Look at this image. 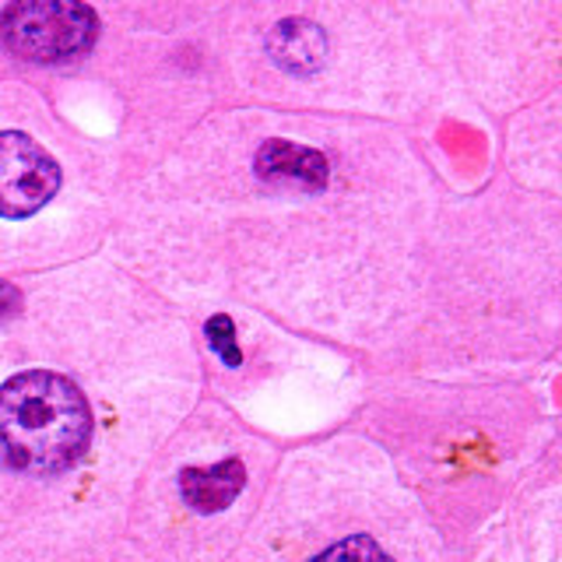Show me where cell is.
<instances>
[{
	"mask_svg": "<svg viewBox=\"0 0 562 562\" xmlns=\"http://www.w3.org/2000/svg\"><path fill=\"white\" fill-rule=\"evenodd\" d=\"M92 412L60 373H22L0 386V461L14 471L53 474L85 453Z\"/></svg>",
	"mask_w": 562,
	"mask_h": 562,
	"instance_id": "6da1fadb",
	"label": "cell"
},
{
	"mask_svg": "<svg viewBox=\"0 0 562 562\" xmlns=\"http://www.w3.org/2000/svg\"><path fill=\"white\" fill-rule=\"evenodd\" d=\"M99 35V18L75 0H25L0 14V40L14 57L32 64H57L81 57Z\"/></svg>",
	"mask_w": 562,
	"mask_h": 562,
	"instance_id": "7a4b0ae2",
	"label": "cell"
},
{
	"mask_svg": "<svg viewBox=\"0 0 562 562\" xmlns=\"http://www.w3.org/2000/svg\"><path fill=\"white\" fill-rule=\"evenodd\" d=\"M60 190L57 162L29 134H0V218H29Z\"/></svg>",
	"mask_w": 562,
	"mask_h": 562,
	"instance_id": "3957f363",
	"label": "cell"
},
{
	"mask_svg": "<svg viewBox=\"0 0 562 562\" xmlns=\"http://www.w3.org/2000/svg\"><path fill=\"white\" fill-rule=\"evenodd\" d=\"M257 176L274 183H295L316 193L330 180V162L316 148H303V145H292V140L274 137L268 145H260L257 151Z\"/></svg>",
	"mask_w": 562,
	"mask_h": 562,
	"instance_id": "277c9868",
	"label": "cell"
},
{
	"mask_svg": "<svg viewBox=\"0 0 562 562\" xmlns=\"http://www.w3.org/2000/svg\"><path fill=\"white\" fill-rule=\"evenodd\" d=\"M268 49L274 64L285 67L289 75H316L327 60V35L306 18H289V22H278L271 29Z\"/></svg>",
	"mask_w": 562,
	"mask_h": 562,
	"instance_id": "5b68a950",
	"label": "cell"
},
{
	"mask_svg": "<svg viewBox=\"0 0 562 562\" xmlns=\"http://www.w3.org/2000/svg\"><path fill=\"white\" fill-rule=\"evenodd\" d=\"M246 482V468L236 457L215 464V468H187L180 474V492L187 506H193L198 514H218L233 503Z\"/></svg>",
	"mask_w": 562,
	"mask_h": 562,
	"instance_id": "8992f818",
	"label": "cell"
},
{
	"mask_svg": "<svg viewBox=\"0 0 562 562\" xmlns=\"http://www.w3.org/2000/svg\"><path fill=\"white\" fill-rule=\"evenodd\" d=\"M310 562H394V559L386 555L369 535H351L338 544H330L327 552L313 555Z\"/></svg>",
	"mask_w": 562,
	"mask_h": 562,
	"instance_id": "52a82bcc",
	"label": "cell"
},
{
	"mask_svg": "<svg viewBox=\"0 0 562 562\" xmlns=\"http://www.w3.org/2000/svg\"><path fill=\"white\" fill-rule=\"evenodd\" d=\"M204 330H207L211 348H215V356H218L225 366H239V362H243V351H239V345H236V327H233V321H228L225 313L211 316Z\"/></svg>",
	"mask_w": 562,
	"mask_h": 562,
	"instance_id": "ba28073f",
	"label": "cell"
},
{
	"mask_svg": "<svg viewBox=\"0 0 562 562\" xmlns=\"http://www.w3.org/2000/svg\"><path fill=\"white\" fill-rule=\"evenodd\" d=\"M22 306V295H18L14 285H8V281H0V321H8V316Z\"/></svg>",
	"mask_w": 562,
	"mask_h": 562,
	"instance_id": "9c48e42d",
	"label": "cell"
}]
</instances>
